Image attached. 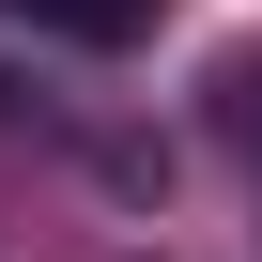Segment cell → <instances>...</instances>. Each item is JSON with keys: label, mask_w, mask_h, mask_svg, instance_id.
Wrapping results in <instances>:
<instances>
[{"label": "cell", "mask_w": 262, "mask_h": 262, "mask_svg": "<svg viewBox=\"0 0 262 262\" xmlns=\"http://www.w3.org/2000/svg\"><path fill=\"white\" fill-rule=\"evenodd\" d=\"M0 16H31V31H62V47H139L155 0H0Z\"/></svg>", "instance_id": "obj_1"}, {"label": "cell", "mask_w": 262, "mask_h": 262, "mask_svg": "<svg viewBox=\"0 0 262 262\" xmlns=\"http://www.w3.org/2000/svg\"><path fill=\"white\" fill-rule=\"evenodd\" d=\"M247 139H262V77H247Z\"/></svg>", "instance_id": "obj_2"}]
</instances>
